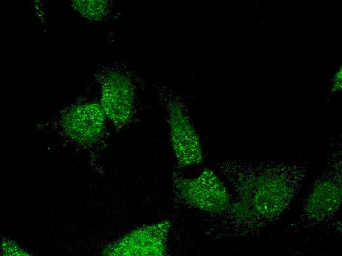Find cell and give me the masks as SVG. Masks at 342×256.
Segmentation results:
<instances>
[{"label": "cell", "mask_w": 342, "mask_h": 256, "mask_svg": "<svg viewBox=\"0 0 342 256\" xmlns=\"http://www.w3.org/2000/svg\"><path fill=\"white\" fill-rule=\"evenodd\" d=\"M342 86V67L340 68L334 75L332 89L334 91L337 92L341 89Z\"/></svg>", "instance_id": "9"}, {"label": "cell", "mask_w": 342, "mask_h": 256, "mask_svg": "<svg viewBox=\"0 0 342 256\" xmlns=\"http://www.w3.org/2000/svg\"><path fill=\"white\" fill-rule=\"evenodd\" d=\"M73 4L83 16L93 20L101 18L106 9L104 0H77Z\"/></svg>", "instance_id": "8"}, {"label": "cell", "mask_w": 342, "mask_h": 256, "mask_svg": "<svg viewBox=\"0 0 342 256\" xmlns=\"http://www.w3.org/2000/svg\"><path fill=\"white\" fill-rule=\"evenodd\" d=\"M171 223L163 221L136 229L109 246L110 256H164Z\"/></svg>", "instance_id": "2"}, {"label": "cell", "mask_w": 342, "mask_h": 256, "mask_svg": "<svg viewBox=\"0 0 342 256\" xmlns=\"http://www.w3.org/2000/svg\"><path fill=\"white\" fill-rule=\"evenodd\" d=\"M175 184L183 199L201 211L218 213L229 206L230 198L227 189L210 169H204L194 178L177 179Z\"/></svg>", "instance_id": "1"}, {"label": "cell", "mask_w": 342, "mask_h": 256, "mask_svg": "<svg viewBox=\"0 0 342 256\" xmlns=\"http://www.w3.org/2000/svg\"><path fill=\"white\" fill-rule=\"evenodd\" d=\"M341 191L336 187L329 183L328 186H322L316 191L311 204L313 212H316V215H321L324 212L333 210L340 202Z\"/></svg>", "instance_id": "7"}, {"label": "cell", "mask_w": 342, "mask_h": 256, "mask_svg": "<svg viewBox=\"0 0 342 256\" xmlns=\"http://www.w3.org/2000/svg\"><path fill=\"white\" fill-rule=\"evenodd\" d=\"M106 118L99 104L88 103L71 108L64 114L62 121L66 132L72 139L91 144L100 137Z\"/></svg>", "instance_id": "5"}, {"label": "cell", "mask_w": 342, "mask_h": 256, "mask_svg": "<svg viewBox=\"0 0 342 256\" xmlns=\"http://www.w3.org/2000/svg\"><path fill=\"white\" fill-rule=\"evenodd\" d=\"M168 124L173 152L179 167L201 164L203 154L198 134L179 105L170 109Z\"/></svg>", "instance_id": "3"}, {"label": "cell", "mask_w": 342, "mask_h": 256, "mask_svg": "<svg viewBox=\"0 0 342 256\" xmlns=\"http://www.w3.org/2000/svg\"><path fill=\"white\" fill-rule=\"evenodd\" d=\"M134 93L129 80L116 72L109 74L102 86L100 106L117 128L126 125L133 113Z\"/></svg>", "instance_id": "4"}, {"label": "cell", "mask_w": 342, "mask_h": 256, "mask_svg": "<svg viewBox=\"0 0 342 256\" xmlns=\"http://www.w3.org/2000/svg\"><path fill=\"white\" fill-rule=\"evenodd\" d=\"M280 179L273 182V179L259 178L254 183L251 200L258 214L269 216L281 211L285 206L289 192L285 182Z\"/></svg>", "instance_id": "6"}]
</instances>
